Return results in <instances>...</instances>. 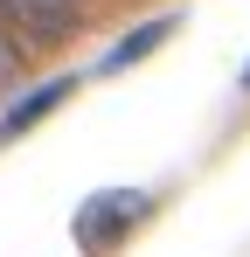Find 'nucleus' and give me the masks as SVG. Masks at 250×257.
I'll use <instances>...</instances> for the list:
<instances>
[{"label":"nucleus","instance_id":"1","mask_svg":"<svg viewBox=\"0 0 250 257\" xmlns=\"http://www.w3.org/2000/svg\"><path fill=\"white\" fill-rule=\"evenodd\" d=\"M146 209H153V202H146L139 188H104V195H90V202L77 209V243H83L90 257L111 250L125 229H139V222H146Z\"/></svg>","mask_w":250,"mask_h":257},{"label":"nucleus","instance_id":"2","mask_svg":"<svg viewBox=\"0 0 250 257\" xmlns=\"http://www.w3.org/2000/svg\"><path fill=\"white\" fill-rule=\"evenodd\" d=\"M0 21H14L28 42H63V35H77L83 0H0Z\"/></svg>","mask_w":250,"mask_h":257},{"label":"nucleus","instance_id":"3","mask_svg":"<svg viewBox=\"0 0 250 257\" xmlns=\"http://www.w3.org/2000/svg\"><path fill=\"white\" fill-rule=\"evenodd\" d=\"M70 90H77V77H49L42 90H28V97H14V104L0 111V139H21V132L35 125V118H49V111H56V104H63Z\"/></svg>","mask_w":250,"mask_h":257},{"label":"nucleus","instance_id":"4","mask_svg":"<svg viewBox=\"0 0 250 257\" xmlns=\"http://www.w3.org/2000/svg\"><path fill=\"white\" fill-rule=\"evenodd\" d=\"M174 28H181V14H153V21H146L139 35H125V42L111 49V56H104V70H125V63H139V56H146V49H160L167 35H174Z\"/></svg>","mask_w":250,"mask_h":257},{"label":"nucleus","instance_id":"5","mask_svg":"<svg viewBox=\"0 0 250 257\" xmlns=\"http://www.w3.org/2000/svg\"><path fill=\"white\" fill-rule=\"evenodd\" d=\"M14 77H21V42H14V35H7V21H0V90L14 84Z\"/></svg>","mask_w":250,"mask_h":257},{"label":"nucleus","instance_id":"6","mask_svg":"<svg viewBox=\"0 0 250 257\" xmlns=\"http://www.w3.org/2000/svg\"><path fill=\"white\" fill-rule=\"evenodd\" d=\"M243 90H250V63H243Z\"/></svg>","mask_w":250,"mask_h":257}]
</instances>
